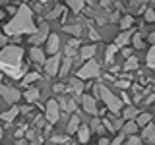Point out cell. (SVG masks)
<instances>
[{
  "label": "cell",
  "instance_id": "cell-2",
  "mask_svg": "<svg viewBox=\"0 0 155 145\" xmlns=\"http://www.w3.org/2000/svg\"><path fill=\"white\" fill-rule=\"evenodd\" d=\"M23 50L19 47H4L0 50V70H4L10 77H21L27 72L25 66H21Z\"/></svg>",
  "mask_w": 155,
  "mask_h": 145
},
{
  "label": "cell",
  "instance_id": "cell-16",
  "mask_svg": "<svg viewBox=\"0 0 155 145\" xmlns=\"http://www.w3.org/2000/svg\"><path fill=\"white\" fill-rule=\"evenodd\" d=\"M76 134H78V139H80L81 143H87V139H89V134H91V130H89V126H80Z\"/></svg>",
  "mask_w": 155,
  "mask_h": 145
},
{
  "label": "cell",
  "instance_id": "cell-21",
  "mask_svg": "<svg viewBox=\"0 0 155 145\" xmlns=\"http://www.w3.org/2000/svg\"><path fill=\"white\" fill-rule=\"evenodd\" d=\"M138 68V58L136 56H130V58H126V62H124V72H132Z\"/></svg>",
  "mask_w": 155,
  "mask_h": 145
},
{
  "label": "cell",
  "instance_id": "cell-47",
  "mask_svg": "<svg viewBox=\"0 0 155 145\" xmlns=\"http://www.w3.org/2000/svg\"><path fill=\"white\" fill-rule=\"evenodd\" d=\"M99 2H101L103 8H110V0H99Z\"/></svg>",
  "mask_w": 155,
  "mask_h": 145
},
{
  "label": "cell",
  "instance_id": "cell-26",
  "mask_svg": "<svg viewBox=\"0 0 155 145\" xmlns=\"http://www.w3.org/2000/svg\"><path fill=\"white\" fill-rule=\"evenodd\" d=\"M70 89L74 91L76 95H80L81 91H84V83H81V81H80V79L76 77V79H72V81H70Z\"/></svg>",
  "mask_w": 155,
  "mask_h": 145
},
{
  "label": "cell",
  "instance_id": "cell-13",
  "mask_svg": "<svg viewBox=\"0 0 155 145\" xmlns=\"http://www.w3.org/2000/svg\"><path fill=\"white\" fill-rule=\"evenodd\" d=\"M78 47H80V41H78V39H72V41L66 45V48H64V54H66L68 58L76 56V54H78Z\"/></svg>",
  "mask_w": 155,
  "mask_h": 145
},
{
  "label": "cell",
  "instance_id": "cell-42",
  "mask_svg": "<svg viewBox=\"0 0 155 145\" xmlns=\"http://www.w3.org/2000/svg\"><path fill=\"white\" fill-rule=\"evenodd\" d=\"M122 56L130 58V56H132V48H122Z\"/></svg>",
  "mask_w": 155,
  "mask_h": 145
},
{
  "label": "cell",
  "instance_id": "cell-54",
  "mask_svg": "<svg viewBox=\"0 0 155 145\" xmlns=\"http://www.w3.org/2000/svg\"><path fill=\"white\" fill-rule=\"evenodd\" d=\"M0 2H2V4H6V2H10V0H0Z\"/></svg>",
  "mask_w": 155,
  "mask_h": 145
},
{
  "label": "cell",
  "instance_id": "cell-12",
  "mask_svg": "<svg viewBox=\"0 0 155 145\" xmlns=\"http://www.w3.org/2000/svg\"><path fill=\"white\" fill-rule=\"evenodd\" d=\"M29 56H31V60H33V62H37V64H45V62H47L45 52H43L39 47H33V48H31V52H29Z\"/></svg>",
  "mask_w": 155,
  "mask_h": 145
},
{
  "label": "cell",
  "instance_id": "cell-43",
  "mask_svg": "<svg viewBox=\"0 0 155 145\" xmlns=\"http://www.w3.org/2000/svg\"><path fill=\"white\" fill-rule=\"evenodd\" d=\"M64 89H66L64 83H56V85H54V91H56V93H60V91H64Z\"/></svg>",
  "mask_w": 155,
  "mask_h": 145
},
{
  "label": "cell",
  "instance_id": "cell-30",
  "mask_svg": "<svg viewBox=\"0 0 155 145\" xmlns=\"http://www.w3.org/2000/svg\"><path fill=\"white\" fill-rule=\"evenodd\" d=\"M91 128H93V132H97V134H103V132H105L103 122H101V120H97V118L91 120Z\"/></svg>",
  "mask_w": 155,
  "mask_h": 145
},
{
  "label": "cell",
  "instance_id": "cell-50",
  "mask_svg": "<svg viewBox=\"0 0 155 145\" xmlns=\"http://www.w3.org/2000/svg\"><path fill=\"white\" fill-rule=\"evenodd\" d=\"M21 112H23V114H29V112H31V108H29V106H23Z\"/></svg>",
  "mask_w": 155,
  "mask_h": 145
},
{
  "label": "cell",
  "instance_id": "cell-27",
  "mask_svg": "<svg viewBox=\"0 0 155 145\" xmlns=\"http://www.w3.org/2000/svg\"><path fill=\"white\" fill-rule=\"evenodd\" d=\"M138 114L140 112L134 108V106H128V108H124V114L122 116H124V120H134V118H138Z\"/></svg>",
  "mask_w": 155,
  "mask_h": 145
},
{
  "label": "cell",
  "instance_id": "cell-40",
  "mask_svg": "<svg viewBox=\"0 0 155 145\" xmlns=\"http://www.w3.org/2000/svg\"><path fill=\"white\" fill-rule=\"evenodd\" d=\"M126 145H142V141H140V137H136V135H132V137L128 139V143Z\"/></svg>",
  "mask_w": 155,
  "mask_h": 145
},
{
  "label": "cell",
  "instance_id": "cell-14",
  "mask_svg": "<svg viewBox=\"0 0 155 145\" xmlns=\"http://www.w3.org/2000/svg\"><path fill=\"white\" fill-rule=\"evenodd\" d=\"M130 39H132V33H130V31H122L118 37L114 39V45L124 48V45H128V43H130Z\"/></svg>",
  "mask_w": 155,
  "mask_h": 145
},
{
  "label": "cell",
  "instance_id": "cell-24",
  "mask_svg": "<svg viewBox=\"0 0 155 145\" xmlns=\"http://www.w3.org/2000/svg\"><path fill=\"white\" fill-rule=\"evenodd\" d=\"M149 122H151V114L149 112H142V114H138V118H136V124L138 126H147Z\"/></svg>",
  "mask_w": 155,
  "mask_h": 145
},
{
  "label": "cell",
  "instance_id": "cell-1",
  "mask_svg": "<svg viewBox=\"0 0 155 145\" xmlns=\"http://www.w3.org/2000/svg\"><path fill=\"white\" fill-rule=\"evenodd\" d=\"M4 31H6V35H10V37H18V35H21V33L33 35V33L37 31L35 23H33V12L27 6H19L16 16L12 18V21H8L6 25H4Z\"/></svg>",
  "mask_w": 155,
  "mask_h": 145
},
{
  "label": "cell",
  "instance_id": "cell-25",
  "mask_svg": "<svg viewBox=\"0 0 155 145\" xmlns=\"http://www.w3.org/2000/svg\"><path fill=\"white\" fill-rule=\"evenodd\" d=\"M62 31L70 33V35H76V37L81 35V27L78 25V23H76V25H64V27H62Z\"/></svg>",
  "mask_w": 155,
  "mask_h": 145
},
{
  "label": "cell",
  "instance_id": "cell-35",
  "mask_svg": "<svg viewBox=\"0 0 155 145\" xmlns=\"http://www.w3.org/2000/svg\"><path fill=\"white\" fill-rule=\"evenodd\" d=\"M145 21H147V23L155 21V10L153 8H147V10H145Z\"/></svg>",
  "mask_w": 155,
  "mask_h": 145
},
{
  "label": "cell",
  "instance_id": "cell-39",
  "mask_svg": "<svg viewBox=\"0 0 155 145\" xmlns=\"http://www.w3.org/2000/svg\"><path fill=\"white\" fill-rule=\"evenodd\" d=\"M52 141H54V143H66L68 137H66V135H54V137H52Z\"/></svg>",
  "mask_w": 155,
  "mask_h": 145
},
{
  "label": "cell",
  "instance_id": "cell-41",
  "mask_svg": "<svg viewBox=\"0 0 155 145\" xmlns=\"http://www.w3.org/2000/svg\"><path fill=\"white\" fill-rule=\"evenodd\" d=\"M116 85H118L120 89H126V87H128L130 83H128V81H126V79H124V81H122V79H118V81H116Z\"/></svg>",
  "mask_w": 155,
  "mask_h": 145
},
{
  "label": "cell",
  "instance_id": "cell-45",
  "mask_svg": "<svg viewBox=\"0 0 155 145\" xmlns=\"http://www.w3.org/2000/svg\"><path fill=\"white\" fill-rule=\"evenodd\" d=\"M118 16H120L118 12H113V14L109 16V19H110V21H116V19H118Z\"/></svg>",
  "mask_w": 155,
  "mask_h": 145
},
{
  "label": "cell",
  "instance_id": "cell-9",
  "mask_svg": "<svg viewBox=\"0 0 155 145\" xmlns=\"http://www.w3.org/2000/svg\"><path fill=\"white\" fill-rule=\"evenodd\" d=\"M81 103H84V110H85L87 114H95L97 105H95L93 95H84V97H81Z\"/></svg>",
  "mask_w": 155,
  "mask_h": 145
},
{
  "label": "cell",
  "instance_id": "cell-18",
  "mask_svg": "<svg viewBox=\"0 0 155 145\" xmlns=\"http://www.w3.org/2000/svg\"><path fill=\"white\" fill-rule=\"evenodd\" d=\"M116 50H118V47H116L114 43L107 47V52H105V62H107V64H113V60H114V52H116Z\"/></svg>",
  "mask_w": 155,
  "mask_h": 145
},
{
  "label": "cell",
  "instance_id": "cell-37",
  "mask_svg": "<svg viewBox=\"0 0 155 145\" xmlns=\"http://www.w3.org/2000/svg\"><path fill=\"white\" fill-rule=\"evenodd\" d=\"M122 141H124V134H120V135H116L113 141H110V145H122Z\"/></svg>",
  "mask_w": 155,
  "mask_h": 145
},
{
  "label": "cell",
  "instance_id": "cell-3",
  "mask_svg": "<svg viewBox=\"0 0 155 145\" xmlns=\"http://www.w3.org/2000/svg\"><path fill=\"white\" fill-rule=\"evenodd\" d=\"M97 89H99V95H97V97H101V99H103V103L107 105V108H109L110 112L118 114L120 108H122V101H120L116 95H113V93H110L107 87H103V85H97Z\"/></svg>",
  "mask_w": 155,
  "mask_h": 145
},
{
  "label": "cell",
  "instance_id": "cell-36",
  "mask_svg": "<svg viewBox=\"0 0 155 145\" xmlns=\"http://www.w3.org/2000/svg\"><path fill=\"white\" fill-rule=\"evenodd\" d=\"M134 47L136 48H142L143 47V41H142V35H140V33H136V35H134Z\"/></svg>",
  "mask_w": 155,
  "mask_h": 145
},
{
  "label": "cell",
  "instance_id": "cell-15",
  "mask_svg": "<svg viewBox=\"0 0 155 145\" xmlns=\"http://www.w3.org/2000/svg\"><path fill=\"white\" fill-rule=\"evenodd\" d=\"M21 112V108H18V106H14V108H10V110H6V112H2L0 114V118L4 120V122H12L14 118H16V116Z\"/></svg>",
  "mask_w": 155,
  "mask_h": 145
},
{
  "label": "cell",
  "instance_id": "cell-34",
  "mask_svg": "<svg viewBox=\"0 0 155 145\" xmlns=\"http://www.w3.org/2000/svg\"><path fill=\"white\" fill-rule=\"evenodd\" d=\"M60 14H64V8H62V6H56L54 10H52V12H48V14H47V19H54V18L60 16Z\"/></svg>",
  "mask_w": 155,
  "mask_h": 145
},
{
  "label": "cell",
  "instance_id": "cell-28",
  "mask_svg": "<svg viewBox=\"0 0 155 145\" xmlns=\"http://www.w3.org/2000/svg\"><path fill=\"white\" fill-rule=\"evenodd\" d=\"M132 23H134L132 16H124L122 19H120V27H122V31H128V29L132 27Z\"/></svg>",
  "mask_w": 155,
  "mask_h": 145
},
{
  "label": "cell",
  "instance_id": "cell-55",
  "mask_svg": "<svg viewBox=\"0 0 155 145\" xmlns=\"http://www.w3.org/2000/svg\"><path fill=\"white\" fill-rule=\"evenodd\" d=\"M0 137H2V128H0Z\"/></svg>",
  "mask_w": 155,
  "mask_h": 145
},
{
  "label": "cell",
  "instance_id": "cell-48",
  "mask_svg": "<svg viewBox=\"0 0 155 145\" xmlns=\"http://www.w3.org/2000/svg\"><path fill=\"white\" fill-rule=\"evenodd\" d=\"M99 145H110V143H109V139H107V137H101V141H99Z\"/></svg>",
  "mask_w": 155,
  "mask_h": 145
},
{
  "label": "cell",
  "instance_id": "cell-20",
  "mask_svg": "<svg viewBox=\"0 0 155 145\" xmlns=\"http://www.w3.org/2000/svg\"><path fill=\"white\" fill-rule=\"evenodd\" d=\"M39 95H41V93H39V89H27L25 93H23V97H25L27 103H35V101L39 99Z\"/></svg>",
  "mask_w": 155,
  "mask_h": 145
},
{
  "label": "cell",
  "instance_id": "cell-7",
  "mask_svg": "<svg viewBox=\"0 0 155 145\" xmlns=\"http://www.w3.org/2000/svg\"><path fill=\"white\" fill-rule=\"evenodd\" d=\"M0 95H2V99L6 101V103H16L19 99V91L14 89V87L4 85V83H0Z\"/></svg>",
  "mask_w": 155,
  "mask_h": 145
},
{
  "label": "cell",
  "instance_id": "cell-11",
  "mask_svg": "<svg viewBox=\"0 0 155 145\" xmlns=\"http://www.w3.org/2000/svg\"><path fill=\"white\" fill-rule=\"evenodd\" d=\"M58 105H60V108L66 110V112H74L76 110V101L72 99V97H60Z\"/></svg>",
  "mask_w": 155,
  "mask_h": 145
},
{
  "label": "cell",
  "instance_id": "cell-44",
  "mask_svg": "<svg viewBox=\"0 0 155 145\" xmlns=\"http://www.w3.org/2000/svg\"><path fill=\"white\" fill-rule=\"evenodd\" d=\"M6 43H8V37L6 35H0V47H6Z\"/></svg>",
  "mask_w": 155,
  "mask_h": 145
},
{
  "label": "cell",
  "instance_id": "cell-29",
  "mask_svg": "<svg viewBox=\"0 0 155 145\" xmlns=\"http://www.w3.org/2000/svg\"><path fill=\"white\" fill-rule=\"evenodd\" d=\"M70 66H72V58H64V62H62V68H60V70H58V74H60V76H66L68 74V72H70Z\"/></svg>",
  "mask_w": 155,
  "mask_h": 145
},
{
  "label": "cell",
  "instance_id": "cell-22",
  "mask_svg": "<svg viewBox=\"0 0 155 145\" xmlns=\"http://www.w3.org/2000/svg\"><path fill=\"white\" fill-rule=\"evenodd\" d=\"M78 128H80V118H78V116H72L70 122H68V128H66L68 134H76Z\"/></svg>",
  "mask_w": 155,
  "mask_h": 145
},
{
  "label": "cell",
  "instance_id": "cell-6",
  "mask_svg": "<svg viewBox=\"0 0 155 145\" xmlns=\"http://www.w3.org/2000/svg\"><path fill=\"white\" fill-rule=\"evenodd\" d=\"M47 39H48V23L43 21L41 25H39V29L31 35V39H29V41H31V45L37 47V45H41V43H45Z\"/></svg>",
  "mask_w": 155,
  "mask_h": 145
},
{
  "label": "cell",
  "instance_id": "cell-46",
  "mask_svg": "<svg viewBox=\"0 0 155 145\" xmlns=\"http://www.w3.org/2000/svg\"><path fill=\"white\" fill-rule=\"evenodd\" d=\"M113 126H114V132H116V130H120V128H122V122H120V120H114Z\"/></svg>",
  "mask_w": 155,
  "mask_h": 145
},
{
  "label": "cell",
  "instance_id": "cell-8",
  "mask_svg": "<svg viewBox=\"0 0 155 145\" xmlns=\"http://www.w3.org/2000/svg\"><path fill=\"white\" fill-rule=\"evenodd\" d=\"M45 70H47V76H56L58 70H60V58H58L56 54L52 58H48V60L45 62Z\"/></svg>",
  "mask_w": 155,
  "mask_h": 145
},
{
  "label": "cell",
  "instance_id": "cell-19",
  "mask_svg": "<svg viewBox=\"0 0 155 145\" xmlns=\"http://www.w3.org/2000/svg\"><path fill=\"white\" fill-rule=\"evenodd\" d=\"M95 52H97L95 47H84V48H81V52H80V56L84 58V60H91V58L95 56Z\"/></svg>",
  "mask_w": 155,
  "mask_h": 145
},
{
  "label": "cell",
  "instance_id": "cell-52",
  "mask_svg": "<svg viewBox=\"0 0 155 145\" xmlns=\"http://www.w3.org/2000/svg\"><path fill=\"white\" fill-rule=\"evenodd\" d=\"M149 43H153V45H155V33H151V35H149Z\"/></svg>",
  "mask_w": 155,
  "mask_h": 145
},
{
  "label": "cell",
  "instance_id": "cell-4",
  "mask_svg": "<svg viewBox=\"0 0 155 145\" xmlns=\"http://www.w3.org/2000/svg\"><path fill=\"white\" fill-rule=\"evenodd\" d=\"M101 74V68H99V64L91 58V60H87L84 66L78 70V77L80 79H89V77H97Z\"/></svg>",
  "mask_w": 155,
  "mask_h": 145
},
{
  "label": "cell",
  "instance_id": "cell-17",
  "mask_svg": "<svg viewBox=\"0 0 155 145\" xmlns=\"http://www.w3.org/2000/svg\"><path fill=\"white\" fill-rule=\"evenodd\" d=\"M143 139H147L151 145H155V126H151V124H147L145 126V130H143Z\"/></svg>",
  "mask_w": 155,
  "mask_h": 145
},
{
  "label": "cell",
  "instance_id": "cell-51",
  "mask_svg": "<svg viewBox=\"0 0 155 145\" xmlns=\"http://www.w3.org/2000/svg\"><path fill=\"white\" fill-rule=\"evenodd\" d=\"M23 132H25V128H19V130H16V135H18V137H19V135H21Z\"/></svg>",
  "mask_w": 155,
  "mask_h": 145
},
{
  "label": "cell",
  "instance_id": "cell-5",
  "mask_svg": "<svg viewBox=\"0 0 155 145\" xmlns=\"http://www.w3.org/2000/svg\"><path fill=\"white\" fill-rule=\"evenodd\" d=\"M45 118H47L51 124L58 122V118H60V105H58V101H54V99L47 101V106H45Z\"/></svg>",
  "mask_w": 155,
  "mask_h": 145
},
{
  "label": "cell",
  "instance_id": "cell-23",
  "mask_svg": "<svg viewBox=\"0 0 155 145\" xmlns=\"http://www.w3.org/2000/svg\"><path fill=\"white\" fill-rule=\"evenodd\" d=\"M84 2L85 0H68V6H70V10L72 12H81V10H84Z\"/></svg>",
  "mask_w": 155,
  "mask_h": 145
},
{
  "label": "cell",
  "instance_id": "cell-32",
  "mask_svg": "<svg viewBox=\"0 0 155 145\" xmlns=\"http://www.w3.org/2000/svg\"><path fill=\"white\" fill-rule=\"evenodd\" d=\"M136 130H138V124H136L134 120H128V124L124 126V134H130V135H132V134H136Z\"/></svg>",
  "mask_w": 155,
  "mask_h": 145
},
{
  "label": "cell",
  "instance_id": "cell-53",
  "mask_svg": "<svg viewBox=\"0 0 155 145\" xmlns=\"http://www.w3.org/2000/svg\"><path fill=\"white\" fill-rule=\"evenodd\" d=\"M4 18V10H0V19H2Z\"/></svg>",
  "mask_w": 155,
  "mask_h": 145
},
{
  "label": "cell",
  "instance_id": "cell-49",
  "mask_svg": "<svg viewBox=\"0 0 155 145\" xmlns=\"http://www.w3.org/2000/svg\"><path fill=\"white\" fill-rule=\"evenodd\" d=\"M16 145H29V143L25 141V139H18V141H16Z\"/></svg>",
  "mask_w": 155,
  "mask_h": 145
},
{
  "label": "cell",
  "instance_id": "cell-38",
  "mask_svg": "<svg viewBox=\"0 0 155 145\" xmlns=\"http://www.w3.org/2000/svg\"><path fill=\"white\" fill-rule=\"evenodd\" d=\"M87 35H89V39H91V41H99V33H97L95 31V29H89V33H87Z\"/></svg>",
  "mask_w": 155,
  "mask_h": 145
},
{
  "label": "cell",
  "instance_id": "cell-33",
  "mask_svg": "<svg viewBox=\"0 0 155 145\" xmlns=\"http://www.w3.org/2000/svg\"><path fill=\"white\" fill-rule=\"evenodd\" d=\"M147 66L155 70V47H151L149 52H147Z\"/></svg>",
  "mask_w": 155,
  "mask_h": 145
},
{
  "label": "cell",
  "instance_id": "cell-31",
  "mask_svg": "<svg viewBox=\"0 0 155 145\" xmlns=\"http://www.w3.org/2000/svg\"><path fill=\"white\" fill-rule=\"evenodd\" d=\"M39 79V74H35V72H31V74H25L23 76V85H31L33 81Z\"/></svg>",
  "mask_w": 155,
  "mask_h": 145
},
{
  "label": "cell",
  "instance_id": "cell-10",
  "mask_svg": "<svg viewBox=\"0 0 155 145\" xmlns=\"http://www.w3.org/2000/svg\"><path fill=\"white\" fill-rule=\"evenodd\" d=\"M58 47H60V39H58V35H48V39H47V52L48 54H56Z\"/></svg>",
  "mask_w": 155,
  "mask_h": 145
}]
</instances>
